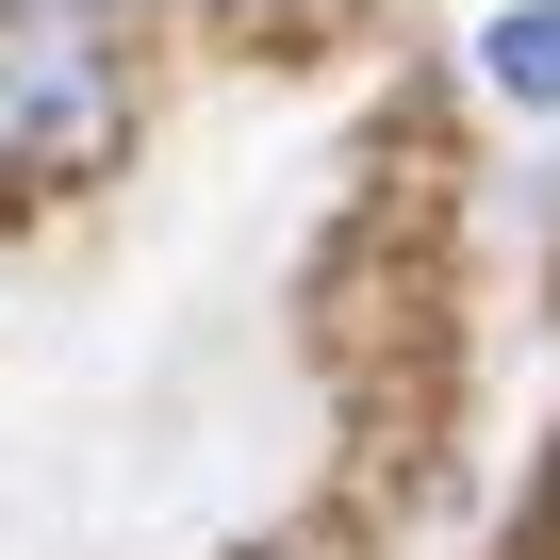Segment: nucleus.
Instances as JSON below:
<instances>
[{
	"instance_id": "nucleus-2",
	"label": "nucleus",
	"mask_w": 560,
	"mask_h": 560,
	"mask_svg": "<svg viewBox=\"0 0 560 560\" xmlns=\"http://www.w3.org/2000/svg\"><path fill=\"white\" fill-rule=\"evenodd\" d=\"M478 67H494V100L544 116V100H560V0H511V18L478 34Z\"/></svg>"
},
{
	"instance_id": "nucleus-1",
	"label": "nucleus",
	"mask_w": 560,
	"mask_h": 560,
	"mask_svg": "<svg viewBox=\"0 0 560 560\" xmlns=\"http://www.w3.org/2000/svg\"><path fill=\"white\" fill-rule=\"evenodd\" d=\"M132 132V67L83 0H0V182H83Z\"/></svg>"
}]
</instances>
